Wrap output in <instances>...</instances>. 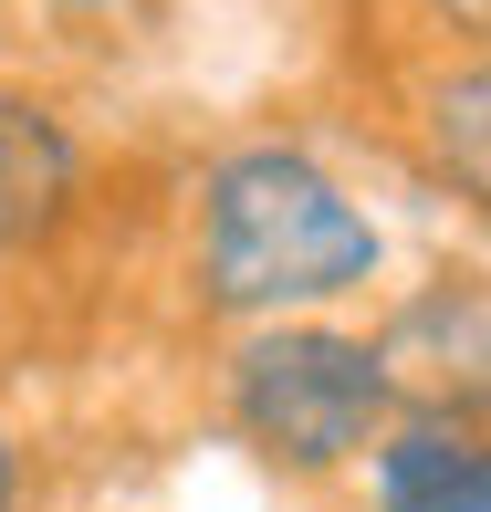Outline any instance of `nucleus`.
Instances as JSON below:
<instances>
[{"label":"nucleus","mask_w":491,"mask_h":512,"mask_svg":"<svg viewBox=\"0 0 491 512\" xmlns=\"http://www.w3.org/2000/svg\"><path fill=\"white\" fill-rule=\"evenodd\" d=\"M366 450H377V512H491V460H481L471 418L408 408Z\"/></svg>","instance_id":"3"},{"label":"nucleus","mask_w":491,"mask_h":512,"mask_svg":"<svg viewBox=\"0 0 491 512\" xmlns=\"http://www.w3.org/2000/svg\"><path fill=\"white\" fill-rule=\"evenodd\" d=\"M230 418L272 471H345L397 418L387 345L335 335V324H262L230 356Z\"/></svg>","instance_id":"2"},{"label":"nucleus","mask_w":491,"mask_h":512,"mask_svg":"<svg viewBox=\"0 0 491 512\" xmlns=\"http://www.w3.org/2000/svg\"><path fill=\"white\" fill-rule=\"evenodd\" d=\"M377 220L293 147H241L199 189V283L230 314H303L377 283Z\"/></svg>","instance_id":"1"},{"label":"nucleus","mask_w":491,"mask_h":512,"mask_svg":"<svg viewBox=\"0 0 491 512\" xmlns=\"http://www.w3.org/2000/svg\"><path fill=\"white\" fill-rule=\"evenodd\" d=\"M0 512H21V460H11V429H0Z\"/></svg>","instance_id":"6"},{"label":"nucleus","mask_w":491,"mask_h":512,"mask_svg":"<svg viewBox=\"0 0 491 512\" xmlns=\"http://www.w3.org/2000/svg\"><path fill=\"white\" fill-rule=\"evenodd\" d=\"M481 95H491V84H481V63H460V74H450V84L429 95V115H439V157L460 168V199H481V189H491V147H481Z\"/></svg>","instance_id":"5"},{"label":"nucleus","mask_w":491,"mask_h":512,"mask_svg":"<svg viewBox=\"0 0 491 512\" xmlns=\"http://www.w3.org/2000/svg\"><path fill=\"white\" fill-rule=\"evenodd\" d=\"M74 189H84V157L63 136V115L32 95H0V251L53 241L74 220Z\"/></svg>","instance_id":"4"},{"label":"nucleus","mask_w":491,"mask_h":512,"mask_svg":"<svg viewBox=\"0 0 491 512\" xmlns=\"http://www.w3.org/2000/svg\"><path fill=\"white\" fill-rule=\"evenodd\" d=\"M63 11H115V0H63Z\"/></svg>","instance_id":"7"}]
</instances>
